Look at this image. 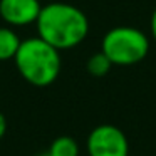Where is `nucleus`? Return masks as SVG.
Segmentation results:
<instances>
[{
	"mask_svg": "<svg viewBox=\"0 0 156 156\" xmlns=\"http://www.w3.org/2000/svg\"><path fill=\"white\" fill-rule=\"evenodd\" d=\"M35 25L39 37L54 45L57 51L76 47L89 34V20L86 14L81 9L64 2L44 5Z\"/></svg>",
	"mask_w": 156,
	"mask_h": 156,
	"instance_id": "obj_1",
	"label": "nucleus"
},
{
	"mask_svg": "<svg viewBox=\"0 0 156 156\" xmlns=\"http://www.w3.org/2000/svg\"><path fill=\"white\" fill-rule=\"evenodd\" d=\"M59 52L61 51L37 35L20 42L14 61L19 74L29 84L45 87L59 77L62 66Z\"/></svg>",
	"mask_w": 156,
	"mask_h": 156,
	"instance_id": "obj_2",
	"label": "nucleus"
},
{
	"mask_svg": "<svg viewBox=\"0 0 156 156\" xmlns=\"http://www.w3.org/2000/svg\"><path fill=\"white\" fill-rule=\"evenodd\" d=\"M101 51L109 57L112 66H133L148 55L149 39L136 27L119 25L106 32Z\"/></svg>",
	"mask_w": 156,
	"mask_h": 156,
	"instance_id": "obj_3",
	"label": "nucleus"
},
{
	"mask_svg": "<svg viewBox=\"0 0 156 156\" xmlns=\"http://www.w3.org/2000/svg\"><path fill=\"white\" fill-rule=\"evenodd\" d=\"M89 156H129V141L119 128L101 124L87 136Z\"/></svg>",
	"mask_w": 156,
	"mask_h": 156,
	"instance_id": "obj_4",
	"label": "nucleus"
},
{
	"mask_svg": "<svg viewBox=\"0 0 156 156\" xmlns=\"http://www.w3.org/2000/svg\"><path fill=\"white\" fill-rule=\"evenodd\" d=\"M41 9L39 0H0V17L12 27L35 24Z\"/></svg>",
	"mask_w": 156,
	"mask_h": 156,
	"instance_id": "obj_5",
	"label": "nucleus"
},
{
	"mask_svg": "<svg viewBox=\"0 0 156 156\" xmlns=\"http://www.w3.org/2000/svg\"><path fill=\"white\" fill-rule=\"evenodd\" d=\"M17 32L10 27H0V61H10L15 57L20 45Z\"/></svg>",
	"mask_w": 156,
	"mask_h": 156,
	"instance_id": "obj_6",
	"label": "nucleus"
},
{
	"mask_svg": "<svg viewBox=\"0 0 156 156\" xmlns=\"http://www.w3.org/2000/svg\"><path fill=\"white\" fill-rule=\"evenodd\" d=\"M47 153L51 156H79V144L71 136H59L51 143Z\"/></svg>",
	"mask_w": 156,
	"mask_h": 156,
	"instance_id": "obj_7",
	"label": "nucleus"
},
{
	"mask_svg": "<svg viewBox=\"0 0 156 156\" xmlns=\"http://www.w3.org/2000/svg\"><path fill=\"white\" fill-rule=\"evenodd\" d=\"M86 67H87V72L91 76H94V77H102V76H106L109 71H111L112 62L109 61V57L101 51V52L92 54L91 57L87 59Z\"/></svg>",
	"mask_w": 156,
	"mask_h": 156,
	"instance_id": "obj_8",
	"label": "nucleus"
},
{
	"mask_svg": "<svg viewBox=\"0 0 156 156\" xmlns=\"http://www.w3.org/2000/svg\"><path fill=\"white\" fill-rule=\"evenodd\" d=\"M149 29H151L153 39L156 41V9H154V12H153V15H151V20H149Z\"/></svg>",
	"mask_w": 156,
	"mask_h": 156,
	"instance_id": "obj_9",
	"label": "nucleus"
},
{
	"mask_svg": "<svg viewBox=\"0 0 156 156\" xmlns=\"http://www.w3.org/2000/svg\"><path fill=\"white\" fill-rule=\"evenodd\" d=\"M5 131H7V119H5V116L0 112V139L4 138Z\"/></svg>",
	"mask_w": 156,
	"mask_h": 156,
	"instance_id": "obj_10",
	"label": "nucleus"
},
{
	"mask_svg": "<svg viewBox=\"0 0 156 156\" xmlns=\"http://www.w3.org/2000/svg\"><path fill=\"white\" fill-rule=\"evenodd\" d=\"M39 156H51L49 153H44V154H39Z\"/></svg>",
	"mask_w": 156,
	"mask_h": 156,
	"instance_id": "obj_11",
	"label": "nucleus"
}]
</instances>
